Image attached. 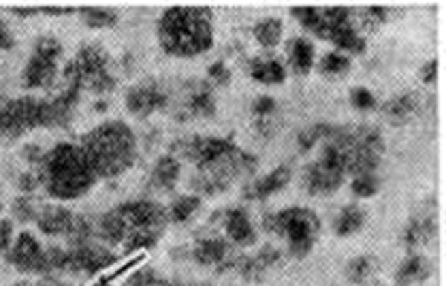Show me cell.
<instances>
[{
	"mask_svg": "<svg viewBox=\"0 0 446 286\" xmlns=\"http://www.w3.org/2000/svg\"><path fill=\"white\" fill-rule=\"evenodd\" d=\"M160 39L167 52L180 56H193L207 50L211 45L207 11L193 7H177L167 11L160 23Z\"/></svg>",
	"mask_w": 446,
	"mask_h": 286,
	"instance_id": "cell-1",
	"label": "cell"
},
{
	"mask_svg": "<svg viewBox=\"0 0 446 286\" xmlns=\"http://www.w3.org/2000/svg\"><path fill=\"white\" fill-rule=\"evenodd\" d=\"M47 180L50 193L56 197H77L92 182V164L86 156V150L73 146H60L52 152L47 160Z\"/></svg>",
	"mask_w": 446,
	"mask_h": 286,
	"instance_id": "cell-2",
	"label": "cell"
},
{
	"mask_svg": "<svg viewBox=\"0 0 446 286\" xmlns=\"http://www.w3.org/2000/svg\"><path fill=\"white\" fill-rule=\"evenodd\" d=\"M92 169L101 173H117L133 158V137L122 124H107L94 131L88 139L86 152Z\"/></svg>",
	"mask_w": 446,
	"mask_h": 286,
	"instance_id": "cell-3",
	"label": "cell"
},
{
	"mask_svg": "<svg viewBox=\"0 0 446 286\" xmlns=\"http://www.w3.org/2000/svg\"><path fill=\"white\" fill-rule=\"evenodd\" d=\"M265 229L269 233L287 235L291 254L305 256L316 242V235L320 231V220L312 209L291 207V209H282L278 213L267 216Z\"/></svg>",
	"mask_w": 446,
	"mask_h": 286,
	"instance_id": "cell-4",
	"label": "cell"
},
{
	"mask_svg": "<svg viewBox=\"0 0 446 286\" xmlns=\"http://www.w3.org/2000/svg\"><path fill=\"white\" fill-rule=\"evenodd\" d=\"M293 15L299 19L303 28L312 30L316 37L327 39L331 37V32L344 23H352L350 9L346 7H293Z\"/></svg>",
	"mask_w": 446,
	"mask_h": 286,
	"instance_id": "cell-5",
	"label": "cell"
},
{
	"mask_svg": "<svg viewBox=\"0 0 446 286\" xmlns=\"http://www.w3.org/2000/svg\"><path fill=\"white\" fill-rule=\"evenodd\" d=\"M344 175L346 173L316 160L314 164H310L308 169H305L303 184L308 188V193H312V195H331L342 186Z\"/></svg>",
	"mask_w": 446,
	"mask_h": 286,
	"instance_id": "cell-6",
	"label": "cell"
},
{
	"mask_svg": "<svg viewBox=\"0 0 446 286\" xmlns=\"http://www.w3.org/2000/svg\"><path fill=\"white\" fill-rule=\"evenodd\" d=\"M11 260L15 265L23 267V269H35V271H41V269L50 267V263H47V254H43L39 244L26 233L19 235V240H17V244L13 248Z\"/></svg>",
	"mask_w": 446,
	"mask_h": 286,
	"instance_id": "cell-7",
	"label": "cell"
},
{
	"mask_svg": "<svg viewBox=\"0 0 446 286\" xmlns=\"http://www.w3.org/2000/svg\"><path fill=\"white\" fill-rule=\"evenodd\" d=\"M291 175H293L291 166L289 164H282V166H278V169H273L269 175H265L263 180H256L252 186H248L246 197L248 199H267L273 193H278V190L284 188L289 184Z\"/></svg>",
	"mask_w": 446,
	"mask_h": 286,
	"instance_id": "cell-8",
	"label": "cell"
},
{
	"mask_svg": "<svg viewBox=\"0 0 446 286\" xmlns=\"http://www.w3.org/2000/svg\"><path fill=\"white\" fill-rule=\"evenodd\" d=\"M416 109H418V97L414 92H408V94H402V97L391 99L382 107V113L391 124H404L410 120V115H414Z\"/></svg>",
	"mask_w": 446,
	"mask_h": 286,
	"instance_id": "cell-9",
	"label": "cell"
},
{
	"mask_svg": "<svg viewBox=\"0 0 446 286\" xmlns=\"http://www.w3.org/2000/svg\"><path fill=\"white\" fill-rule=\"evenodd\" d=\"M226 231L233 237L235 242L242 244V246H250L254 244V229L246 216L244 209H233L229 213V220H226Z\"/></svg>",
	"mask_w": 446,
	"mask_h": 286,
	"instance_id": "cell-10",
	"label": "cell"
},
{
	"mask_svg": "<svg viewBox=\"0 0 446 286\" xmlns=\"http://www.w3.org/2000/svg\"><path fill=\"white\" fill-rule=\"evenodd\" d=\"M338 50H344V52H350V54H361L365 50V39L355 30L352 23H344V26L336 28L329 37Z\"/></svg>",
	"mask_w": 446,
	"mask_h": 286,
	"instance_id": "cell-11",
	"label": "cell"
},
{
	"mask_svg": "<svg viewBox=\"0 0 446 286\" xmlns=\"http://www.w3.org/2000/svg\"><path fill=\"white\" fill-rule=\"evenodd\" d=\"M289 58L297 73H308L314 64V45L303 37L295 39L289 45Z\"/></svg>",
	"mask_w": 446,
	"mask_h": 286,
	"instance_id": "cell-12",
	"label": "cell"
},
{
	"mask_svg": "<svg viewBox=\"0 0 446 286\" xmlns=\"http://www.w3.org/2000/svg\"><path fill=\"white\" fill-rule=\"evenodd\" d=\"M427 276H429V263L423 256L414 254V256H408L404 260V265L399 267L397 284L399 286H410L412 282H423Z\"/></svg>",
	"mask_w": 446,
	"mask_h": 286,
	"instance_id": "cell-13",
	"label": "cell"
},
{
	"mask_svg": "<svg viewBox=\"0 0 446 286\" xmlns=\"http://www.w3.org/2000/svg\"><path fill=\"white\" fill-rule=\"evenodd\" d=\"M250 75L256 82L271 86V84H282L287 79V68L278 60H256V62H252Z\"/></svg>",
	"mask_w": 446,
	"mask_h": 286,
	"instance_id": "cell-14",
	"label": "cell"
},
{
	"mask_svg": "<svg viewBox=\"0 0 446 286\" xmlns=\"http://www.w3.org/2000/svg\"><path fill=\"white\" fill-rule=\"evenodd\" d=\"M162 103H164V97L154 88H137L128 94V107L133 113H150Z\"/></svg>",
	"mask_w": 446,
	"mask_h": 286,
	"instance_id": "cell-15",
	"label": "cell"
},
{
	"mask_svg": "<svg viewBox=\"0 0 446 286\" xmlns=\"http://www.w3.org/2000/svg\"><path fill=\"white\" fill-rule=\"evenodd\" d=\"M434 233H436V220H434V216L414 218V220H410V225L404 231V244L408 248H414L418 244H425Z\"/></svg>",
	"mask_w": 446,
	"mask_h": 286,
	"instance_id": "cell-16",
	"label": "cell"
},
{
	"mask_svg": "<svg viewBox=\"0 0 446 286\" xmlns=\"http://www.w3.org/2000/svg\"><path fill=\"white\" fill-rule=\"evenodd\" d=\"M363 220H365L363 209H359L357 205H348V207L340 213V216L336 218L333 229H336V233H338L340 237H348V235L357 233V231L363 227Z\"/></svg>",
	"mask_w": 446,
	"mask_h": 286,
	"instance_id": "cell-17",
	"label": "cell"
},
{
	"mask_svg": "<svg viewBox=\"0 0 446 286\" xmlns=\"http://www.w3.org/2000/svg\"><path fill=\"white\" fill-rule=\"evenodd\" d=\"M254 37L263 47H275L282 39V21L275 17H267L254 26Z\"/></svg>",
	"mask_w": 446,
	"mask_h": 286,
	"instance_id": "cell-18",
	"label": "cell"
},
{
	"mask_svg": "<svg viewBox=\"0 0 446 286\" xmlns=\"http://www.w3.org/2000/svg\"><path fill=\"white\" fill-rule=\"evenodd\" d=\"M333 133V126H329V124H314L310 128H305L299 133V150L301 152H310L318 141H327L329 137H331Z\"/></svg>",
	"mask_w": 446,
	"mask_h": 286,
	"instance_id": "cell-19",
	"label": "cell"
},
{
	"mask_svg": "<svg viewBox=\"0 0 446 286\" xmlns=\"http://www.w3.org/2000/svg\"><path fill=\"white\" fill-rule=\"evenodd\" d=\"M374 258L371 256H357V258H352L348 267H346V276L350 282H355V284H361L365 282L371 274H374Z\"/></svg>",
	"mask_w": 446,
	"mask_h": 286,
	"instance_id": "cell-20",
	"label": "cell"
},
{
	"mask_svg": "<svg viewBox=\"0 0 446 286\" xmlns=\"http://www.w3.org/2000/svg\"><path fill=\"white\" fill-rule=\"evenodd\" d=\"M197 256L201 263H218V260L226 258L229 256V250H226V244L224 242H218V240H207L199 246L197 250Z\"/></svg>",
	"mask_w": 446,
	"mask_h": 286,
	"instance_id": "cell-21",
	"label": "cell"
},
{
	"mask_svg": "<svg viewBox=\"0 0 446 286\" xmlns=\"http://www.w3.org/2000/svg\"><path fill=\"white\" fill-rule=\"evenodd\" d=\"M177 173H180V166L173 158H162L156 166V171H154V182L158 186H164V188H169L175 184L177 180Z\"/></svg>",
	"mask_w": 446,
	"mask_h": 286,
	"instance_id": "cell-22",
	"label": "cell"
},
{
	"mask_svg": "<svg viewBox=\"0 0 446 286\" xmlns=\"http://www.w3.org/2000/svg\"><path fill=\"white\" fill-rule=\"evenodd\" d=\"M352 193H355L357 197H374L376 193H378V178H376L374 173H365V175H357L355 182H352Z\"/></svg>",
	"mask_w": 446,
	"mask_h": 286,
	"instance_id": "cell-23",
	"label": "cell"
},
{
	"mask_svg": "<svg viewBox=\"0 0 446 286\" xmlns=\"http://www.w3.org/2000/svg\"><path fill=\"white\" fill-rule=\"evenodd\" d=\"M348 64H350V60L342 52H331V54H327L320 60V68L324 70V73H331V75L344 73V70L348 68Z\"/></svg>",
	"mask_w": 446,
	"mask_h": 286,
	"instance_id": "cell-24",
	"label": "cell"
},
{
	"mask_svg": "<svg viewBox=\"0 0 446 286\" xmlns=\"http://www.w3.org/2000/svg\"><path fill=\"white\" fill-rule=\"evenodd\" d=\"M84 19L90 23V26H113L115 23V13L113 11H105V9H84Z\"/></svg>",
	"mask_w": 446,
	"mask_h": 286,
	"instance_id": "cell-25",
	"label": "cell"
},
{
	"mask_svg": "<svg viewBox=\"0 0 446 286\" xmlns=\"http://www.w3.org/2000/svg\"><path fill=\"white\" fill-rule=\"evenodd\" d=\"M389 9L387 7H365L363 9V13H361V19H363V23L365 26H369V28H378L380 23H385L387 19H389Z\"/></svg>",
	"mask_w": 446,
	"mask_h": 286,
	"instance_id": "cell-26",
	"label": "cell"
},
{
	"mask_svg": "<svg viewBox=\"0 0 446 286\" xmlns=\"http://www.w3.org/2000/svg\"><path fill=\"white\" fill-rule=\"evenodd\" d=\"M199 207V199H195V197H184V199H180L173 207H171V218L175 220V222H182V220H186L191 213L195 211Z\"/></svg>",
	"mask_w": 446,
	"mask_h": 286,
	"instance_id": "cell-27",
	"label": "cell"
},
{
	"mask_svg": "<svg viewBox=\"0 0 446 286\" xmlns=\"http://www.w3.org/2000/svg\"><path fill=\"white\" fill-rule=\"evenodd\" d=\"M350 103L357 109H371L376 105V97L367 88H355L350 92Z\"/></svg>",
	"mask_w": 446,
	"mask_h": 286,
	"instance_id": "cell-28",
	"label": "cell"
},
{
	"mask_svg": "<svg viewBox=\"0 0 446 286\" xmlns=\"http://www.w3.org/2000/svg\"><path fill=\"white\" fill-rule=\"evenodd\" d=\"M252 111L254 115H258L261 120H267V117L275 111V101L271 97H261V99H256L254 105H252Z\"/></svg>",
	"mask_w": 446,
	"mask_h": 286,
	"instance_id": "cell-29",
	"label": "cell"
},
{
	"mask_svg": "<svg viewBox=\"0 0 446 286\" xmlns=\"http://www.w3.org/2000/svg\"><path fill=\"white\" fill-rule=\"evenodd\" d=\"M420 79L425 84H434L438 79V60H429L420 68Z\"/></svg>",
	"mask_w": 446,
	"mask_h": 286,
	"instance_id": "cell-30",
	"label": "cell"
},
{
	"mask_svg": "<svg viewBox=\"0 0 446 286\" xmlns=\"http://www.w3.org/2000/svg\"><path fill=\"white\" fill-rule=\"evenodd\" d=\"M209 75L214 77L216 82H220V84H226V82H229V77H231V75H229V70H226V66H224V64H220V62L209 68Z\"/></svg>",
	"mask_w": 446,
	"mask_h": 286,
	"instance_id": "cell-31",
	"label": "cell"
},
{
	"mask_svg": "<svg viewBox=\"0 0 446 286\" xmlns=\"http://www.w3.org/2000/svg\"><path fill=\"white\" fill-rule=\"evenodd\" d=\"M11 242V225L9 222H0V250H5Z\"/></svg>",
	"mask_w": 446,
	"mask_h": 286,
	"instance_id": "cell-32",
	"label": "cell"
},
{
	"mask_svg": "<svg viewBox=\"0 0 446 286\" xmlns=\"http://www.w3.org/2000/svg\"><path fill=\"white\" fill-rule=\"evenodd\" d=\"M11 45H13V41H11V35L7 32L5 23L0 21V50H5V47H11Z\"/></svg>",
	"mask_w": 446,
	"mask_h": 286,
	"instance_id": "cell-33",
	"label": "cell"
}]
</instances>
